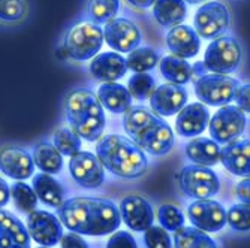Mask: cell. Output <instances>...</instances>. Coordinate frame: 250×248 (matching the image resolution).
<instances>
[{
  "label": "cell",
  "instance_id": "7bdbcfd3",
  "mask_svg": "<svg viewBox=\"0 0 250 248\" xmlns=\"http://www.w3.org/2000/svg\"><path fill=\"white\" fill-rule=\"evenodd\" d=\"M9 199H11V187L8 186L5 179L0 176V208L6 207Z\"/></svg>",
  "mask_w": 250,
  "mask_h": 248
},
{
  "label": "cell",
  "instance_id": "44dd1931",
  "mask_svg": "<svg viewBox=\"0 0 250 248\" xmlns=\"http://www.w3.org/2000/svg\"><path fill=\"white\" fill-rule=\"evenodd\" d=\"M220 163L235 176L250 178V139H237L220 147Z\"/></svg>",
  "mask_w": 250,
  "mask_h": 248
},
{
  "label": "cell",
  "instance_id": "ffe728a7",
  "mask_svg": "<svg viewBox=\"0 0 250 248\" xmlns=\"http://www.w3.org/2000/svg\"><path fill=\"white\" fill-rule=\"evenodd\" d=\"M167 48L172 56L181 58H193L201 50V38L196 30L188 24H178L171 27L165 36Z\"/></svg>",
  "mask_w": 250,
  "mask_h": 248
},
{
  "label": "cell",
  "instance_id": "8fae6325",
  "mask_svg": "<svg viewBox=\"0 0 250 248\" xmlns=\"http://www.w3.org/2000/svg\"><path fill=\"white\" fill-rule=\"evenodd\" d=\"M104 40L116 53H130L143 42L141 29L129 18L117 17L104 26Z\"/></svg>",
  "mask_w": 250,
  "mask_h": 248
},
{
  "label": "cell",
  "instance_id": "30bf717a",
  "mask_svg": "<svg viewBox=\"0 0 250 248\" xmlns=\"http://www.w3.org/2000/svg\"><path fill=\"white\" fill-rule=\"evenodd\" d=\"M231 26V11L219 0L207 2L198 8L193 18V29L199 38L216 39L223 36Z\"/></svg>",
  "mask_w": 250,
  "mask_h": 248
},
{
  "label": "cell",
  "instance_id": "e0dca14e",
  "mask_svg": "<svg viewBox=\"0 0 250 248\" xmlns=\"http://www.w3.org/2000/svg\"><path fill=\"white\" fill-rule=\"evenodd\" d=\"M0 172L17 181H26L35 172L33 157L21 147H3L0 150Z\"/></svg>",
  "mask_w": 250,
  "mask_h": 248
},
{
  "label": "cell",
  "instance_id": "7a4b0ae2",
  "mask_svg": "<svg viewBox=\"0 0 250 248\" xmlns=\"http://www.w3.org/2000/svg\"><path fill=\"white\" fill-rule=\"evenodd\" d=\"M123 127L129 139L151 155H165L174 147V130L147 106H130L125 112Z\"/></svg>",
  "mask_w": 250,
  "mask_h": 248
},
{
  "label": "cell",
  "instance_id": "d590c367",
  "mask_svg": "<svg viewBox=\"0 0 250 248\" xmlns=\"http://www.w3.org/2000/svg\"><path fill=\"white\" fill-rule=\"evenodd\" d=\"M226 224L235 232H250V205L234 204L226 211Z\"/></svg>",
  "mask_w": 250,
  "mask_h": 248
},
{
  "label": "cell",
  "instance_id": "ac0fdd59",
  "mask_svg": "<svg viewBox=\"0 0 250 248\" xmlns=\"http://www.w3.org/2000/svg\"><path fill=\"white\" fill-rule=\"evenodd\" d=\"M210 109L201 102H193L181 109L175 118V132L183 138H196L210 123Z\"/></svg>",
  "mask_w": 250,
  "mask_h": 248
},
{
  "label": "cell",
  "instance_id": "4dcf8cb0",
  "mask_svg": "<svg viewBox=\"0 0 250 248\" xmlns=\"http://www.w3.org/2000/svg\"><path fill=\"white\" fill-rule=\"evenodd\" d=\"M30 15V0H0V24L18 26Z\"/></svg>",
  "mask_w": 250,
  "mask_h": 248
},
{
  "label": "cell",
  "instance_id": "f546056e",
  "mask_svg": "<svg viewBox=\"0 0 250 248\" xmlns=\"http://www.w3.org/2000/svg\"><path fill=\"white\" fill-rule=\"evenodd\" d=\"M122 8L120 0H87L85 15L93 24L105 26L111 19L117 18Z\"/></svg>",
  "mask_w": 250,
  "mask_h": 248
},
{
  "label": "cell",
  "instance_id": "5b68a950",
  "mask_svg": "<svg viewBox=\"0 0 250 248\" xmlns=\"http://www.w3.org/2000/svg\"><path fill=\"white\" fill-rule=\"evenodd\" d=\"M104 42V29L92 21L83 19L66 30L60 47L67 58L88 61L98 56Z\"/></svg>",
  "mask_w": 250,
  "mask_h": 248
},
{
  "label": "cell",
  "instance_id": "e575fe53",
  "mask_svg": "<svg viewBox=\"0 0 250 248\" xmlns=\"http://www.w3.org/2000/svg\"><path fill=\"white\" fill-rule=\"evenodd\" d=\"M156 88V81L148 72L133 74L127 81V90L135 100H147Z\"/></svg>",
  "mask_w": 250,
  "mask_h": 248
},
{
  "label": "cell",
  "instance_id": "277c9868",
  "mask_svg": "<svg viewBox=\"0 0 250 248\" xmlns=\"http://www.w3.org/2000/svg\"><path fill=\"white\" fill-rule=\"evenodd\" d=\"M96 155L102 166L116 176L135 179L147 172L146 153L132 139L120 134H106L96 144Z\"/></svg>",
  "mask_w": 250,
  "mask_h": 248
},
{
  "label": "cell",
  "instance_id": "9c48e42d",
  "mask_svg": "<svg viewBox=\"0 0 250 248\" xmlns=\"http://www.w3.org/2000/svg\"><path fill=\"white\" fill-rule=\"evenodd\" d=\"M178 186L186 196L196 199H211L220 191L219 176L211 168L188 165L178 173Z\"/></svg>",
  "mask_w": 250,
  "mask_h": 248
},
{
  "label": "cell",
  "instance_id": "7c38bea8",
  "mask_svg": "<svg viewBox=\"0 0 250 248\" xmlns=\"http://www.w3.org/2000/svg\"><path fill=\"white\" fill-rule=\"evenodd\" d=\"M188 217L192 226L207 232L216 233L226 226V210L214 199H196L188 207Z\"/></svg>",
  "mask_w": 250,
  "mask_h": 248
},
{
  "label": "cell",
  "instance_id": "60d3db41",
  "mask_svg": "<svg viewBox=\"0 0 250 248\" xmlns=\"http://www.w3.org/2000/svg\"><path fill=\"white\" fill-rule=\"evenodd\" d=\"M60 244H62V248H88V244L85 242L83 235L75 233V232H69L63 235L60 239Z\"/></svg>",
  "mask_w": 250,
  "mask_h": 248
},
{
  "label": "cell",
  "instance_id": "74e56055",
  "mask_svg": "<svg viewBox=\"0 0 250 248\" xmlns=\"http://www.w3.org/2000/svg\"><path fill=\"white\" fill-rule=\"evenodd\" d=\"M144 242L147 248H172V239L162 226H150L144 230Z\"/></svg>",
  "mask_w": 250,
  "mask_h": 248
},
{
  "label": "cell",
  "instance_id": "4316f807",
  "mask_svg": "<svg viewBox=\"0 0 250 248\" xmlns=\"http://www.w3.org/2000/svg\"><path fill=\"white\" fill-rule=\"evenodd\" d=\"M32 187L38 199L45 205L59 208L63 204V189L50 173H36L32 179Z\"/></svg>",
  "mask_w": 250,
  "mask_h": 248
},
{
  "label": "cell",
  "instance_id": "ab89813d",
  "mask_svg": "<svg viewBox=\"0 0 250 248\" xmlns=\"http://www.w3.org/2000/svg\"><path fill=\"white\" fill-rule=\"evenodd\" d=\"M234 100L240 109H243L246 114H250V82L241 84L238 87Z\"/></svg>",
  "mask_w": 250,
  "mask_h": 248
},
{
  "label": "cell",
  "instance_id": "f6af8a7d",
  "mask_svg": "<svg viewBox=\"0 0 250 248\" xmlns=\"http://www.w3.org/2000/svg\"><path fill=\"white\" fill-rule=\"evenodd\" d=\"M207 74V67L206 64H204V61H198L192 66V76L196 75L198 78L202 76V75H206Z\"/></svg>",
  "mask_w": 250,
  "mask_h": 248
},
{
  "label": "cell",
  "instance_id": "8992f818",
  "mask_svg": "<svg viewBox=\"0 0 250 248\" xmlns=\"http://www.w3.org/2000/svg\"><path fill=\"white\" fill-rule=\"evenodd\" d=\"M243 60V47L237 38L223 35L213 39L204 54V64L211 74L229 75L235 72Z\"/></svg>",
  "mask_w": 250,
  "mask_h": 248
},
{
  "label": "cell",
  "instance_id": "52a82bcc",
  "mask_svg": "<svg viewBox=\"0 0 250 248\" xmlns=\"http://www.w3.org/2000/svg\"><path fill=\"white\" fill-rule=\"evenodd\" d=\"M240 85V81L232 76L211 72L199 76L193 84L195 95L201 103L217 108L229 105Z\"/></svg>",
  "mask_w": 250,
  "mask_h": 248
},
{
  "label": "cell",
  "instance_id": "9a60e30c",
  "mask_svg": "<svg viewBox=\"0 0 250 248\" xmlns=\"http://www.w3.org/2000/svg\"><path fill=\"white\" fill-rule=\"evenodd\" d=\"M188 90L183 85L165 82L154 88L150 96V106L161 117H172L188 105Z\"/></svg>",
  "mask_w": 250,
  "mask_h": 248
},
{
  "label": "cell",
  "instance_id": "1f68e13d",
  "mask_svg": "<svg viewBox=\"0 0 250 248\" xmlns=\"http://www.w3.org/2000/svg\"><path fill=\"white\" fill-rule=\"evenodd\" d=\"M159 61H161L159 53L151 47H138L126 57L127 71H132L133 74L150 72L159 64Z\"/></svg>",
  "mask_w": 250,
  "mask_h": 248
},
{
  "label": "cell",
  "instance_id": "bcb514c9",
  "mask_svg": "<svg viewBox=\"0 0 250 248\" xmlns=\"http://www.w3.org/2000/svg\"><path fill=\"white\" fill-rule=\"evenodd\" d=\"M186 2V5L189 3V5H201V3H204V2H207V0H185Z\"/></svg>",
  "mask_w": 250,
  "mask_h": 248
},
{
  "label": "cell",
  "instance_id": "d6986e66",
  "mask_svg": "<svg viewBox=\"0 0 250 248\" xmlns=\"http://www.w3.org/2000/svg\"><path fill=\"white\" fill-rule=\"evenodd\" d=\"M88 72L96 81L116 82L117 79H122L127 72L126 58L116 51L101 53L90 60Z\"/></svg>",
  "mask_w": 250,
  "mask_h": 248
},
{
  "label": "cell",
  "instance_id": "83f0119b",
  "mask_svg": "<svg viewBox=\"0 0 250 248\" xmlns=\"http://www.w3.org/2000/svg\"><path fill=\"white\" fill-rule=\"evenodd\" d=\"M35 166L43 173L56 175L63 169V155L50 142H41L33 148Z\"/></svg>",
  "mask_w": 250,
  "mask_h": 248
},
{
  "label": "cell",
  "instance_id": "4fadbf2b",
  "mask_svg": "<svg viewBox=\"0 0 250 248\" xmlns=\"http://www.w3.org/2000/svg\"><path fill=\"white\" fill-rule=\"evenodd\" d=\"M69 173L84 189H98L105 181V168L98 155L90 151H78L69 157Z\"/></svg>",
  "mask_w": 250,
  "mask_h": 248
},
{
  "label": "cell",
  "instance_id": "3957f363",
  "mask_svg": "<svg viewBox=\"0 0 250 248\" xmlns=\"http://www.w3.org/2000/svg\"><path fill=\"white\" fill-rule=\"evenodd\" d=\"M66 120L78 136L88 142L102 138L106 117L95 92L88 87L72 88L63 100Z\"/></svg>",
  "mask_w": 250,
  "mask_h": 248
},
{
  "label": "cell",
  "instance_id": "ee69618b",
  "mask_svg": "<svg viewBox=\"0 0 250 248\" xmlns=\"http://www.w3.org/2000/svg\"><path fill=\"white\" fill-rule=\"evenodd\" d=\"M156 0H127V3L130 6H135L138 9H148V8H153Z\"/></svg>",
  "mask_w": 250,
  "mask_h": 248
},
{
  "label": "cell",
  "instance_id": "603a6c76",
  "mask_svg": "<svg viewBox=\"0 0 250 248\" xmlns=\"http://www.w3.org/2000/svg\"><path fill=\"white\" fill-rule=\"evenodd\" d=\"M98 99L104 109L112 114H125L132 106V96L127 87L120 82H102L98 88Z\"/></svg>",
  "mask_w": 250,
  "mask_h": 248
},
{
  "label": "cell",
  "instance_id": "6da1fadb",
  "mask_svg": "<svg viewBox=\"0 0 250 248\" xmlns=\"http://www.w3.org/2000/svg\"><path fill=\"white\" fill-rule=\"evenodd\" d=\"M57 217L71 232L84 236H105L119 230L122 215L112 200L75 196L57 208Z\"/></svg>",
  "mask_w": 250,
  "mask_h": 248
},
{
  "label": "cell",
  "instance_id": "8d00e7d4",
  "mask_svg": "<svg viewBox=\"0 0 250 248\" xmlns=\"http://www.w3.org/2000/svg\"><path fill=\"white\" fill-rule=\"evenodd\" d=\"M157 220L161 223V226L168 232H175L177 229L185 226V214L181 210L172 204L161 205L157 210Z\"/></svg>",
  "mask_w": 250,
  "mask_h": 248
},
{
  "label": "cell",
  "instance_id": "ba28073f",
  "mask_svg": "<svg viewBox=\"0 0 250 248\" xmlns=\"http://www.w3.org/2000/svg\"><path fill=\"white\" fill-rule=\"evenodd\" d=\"M247 117L246 112L237 105H225L220 106L214 115L210 118L208 130L213 141L219 145H226L240 139L246 130Z\"/></svg>",
  "mask_w": 250,
  "mask_h": 248
},
{
  "label": "cell",
  "instance_id": "b9f144b4",
  "mask_svg": "<svg viewBox=\"0 0 250 248\" xmlns=\"http://www.w3.org/2000/svg\"><path fill=\"white\" fill-rule=\"evenodd\" d=\"M235 196L241 204L250 205V178H243L235 186Z\"/></svg>",
  "mask_w": 250,
  "mask_h": 248
},
{
  "label": "cell",
  "instance_id": "836d02e7",
  "mask_svg": "<svg viewBox=\"0 0 250 248\" xmlns=\"http://www.w3.org/2000/svg\"><path fill=\"white\" fill-rule=\"evenodd\" d=\"M53 145L62 155L71 157L81 151V138L71 127H59L53 134Z\"/></svg>",
  "mask_w": 250,
  "mask_h": 248
},
{
  "label": "cell",
  "instance_id": "cb8c5ba5",
  "mask_svg": "<svg viewBox=\"0 0 250 248\" xmlns=\"http://www.w3.org/2000/svg\"><path fill=\"white\" fill-rule=\"evenodd\" d=\"M185 151L193 165L211 168L220 162V145L211 138H192V141L186 144Z\"/></svg>",
  "mask_w": 250,
  "mask_h": 248
},
{
  "label": "cell",
  "instance_id": "7402d4cb",
  "mask_svg": "<svg viewBox=\"0 0 250 248\" xmlns=\"http://www.w3.org/2000/svg\"><path fill=\"white\" fill-rule=\"evenodd\" d=\"M0 248H30L27 228L15 214L0 208Z\"/></svg>",
  "mask_w": 250,
  "mask_h": 248
},
{
  "label": "cell",
  "instance_id": "7dc6e473",
  "mask_svg": "<svg viewBox=\"0 0 250 248\" xmlns=\"http://www.w3.org/2000/svg\"><path fill=\"white\" fill-rule=\"evenodd\" d=\"M38 248H51V247H43V245H42V247H38Z\"/></svg>",
  "mask_w": 250,
  "mask_h": 248
},
{
  "label": "cell",
  "instance_id": "f1b7e54d",
  "mask_svg": "<svg viewBox=\"0 0 250 248\" xmlns=\"http://www.w3.org/2000/svg\"><path fill=\"white\" fill-rule=\"evenodd\" d=\"M172 245L175 248H219L216 241L193 226H183L174 232Z\"/></svg>",
  "mask_w": 250,
  "mask_h": 248
},
{
  "label": "cell",
  "instance_id": "2e32d148",
  "mask_svg": "<svg viewBox=\"0 0 250 248\" xmlns=\"http://www.w3.org/2000/svg\"><path fill=\"white\" fill-rule=\"evenodd\" d=\"M122 221L133 232H144L153 226L154 211L150 202L143 196L130 194L126 196L120 204Z\"/></svg>",
  "mask_w": 250,
  "mask_h": 248
},
{
  "label": "cell",
  "instance_id": "484cf974",
  "mask_svg": "<svg viewBox=\"0 0 250 248\" xmlns=\"http://www.w3.org/2000/svg\"><path fill=\"white\" fill-rule=\"evenodd\" d=\"M157 66L161 75L167 79V82L186 85L192 79V64L186 58L168 54L161 58Z\"/></svg>",
  "mask_w": 250,
  "mask_h": 248
},
{
  "label": "cell",
  "instance_id": "d4e9b609",
  "mask_svg": "<svg viewBox=\"0 0 250 248\" xmlns=\"http://www.w3.org/2000/svg\"><path fill=\"white\" fill-rule=\"evenodd\" d=\"M188 15L185 0H156L153 5V17L162 27H175L183 24Z\"/></svg>",
  "mask_w": 250,
  "mask_h": 248
},
{
  "label": "cell",
  "instance_id": "5bb4252c",
  "mask_svg": "<svg viewBox=\"0 0 250 248\" xmlns=\"http://www.w3.org/2000/svg\"><path fill=\"white\" fill-rule=\"evenodd\" d=\"M26 228L30 238L43 247H53L59 244L64 235L60 218L43 210H35L27 214Z\"/></svg>",
  "mask_w": 250,
  "mask_h": 248
},
{
  "label": "cell",
  "instance_id": "d6a6232c",
  "mask_svg": "<svg viewBox=\"0 0 250 248\" xmlns=\"http://www.w3.org/2000/svg\"><path fill=\"white\" fill-rule=\"evenodd\" d=\"M11 196H12L15 208L18 211H21V212L29 214V212L35 211L36 207H38V200L39 199H38L33 187H30L24 181H17L15 184H12Z\"/></svg>",
  "mask_w": 250,
  "mask_h": 248
},
{
  "label": "cell",
  "instance_id": "f35d334b",
  "mask_svg": "<svg viewBox=\"0 0 250 248\" xmlns=\"http://www.w3.org/2000/svg\"><path fill=\"white\" fill-rule=\"evenodd\" d=\"M106 248H138L135 238L129 232H114L108 239Z\"/></svg>",
  "mask_w": 250,
  "mask_h": 248
}]
</instances>
